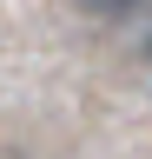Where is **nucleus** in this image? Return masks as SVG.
Here are the masks:
<instances>
[{"label": "nucleus", "mask_w": 152, "mask_h": 159, "mask_svg": "<svg viewBox=\"0 0 152 159\" xmlns=\"http://www.w3.org/2000/svg\"><path fill=\"white\" fill-rule=\"evenodd\" d=\"M86 20H99V27H119V20H145L152 0H73Z\"/></svg>", "instance_id": "1"}, {"label": "nucleus", "mask_w": 152, "mask_h": 159, "mask_svg": "<svg viewBox=\"0 0 152 159\" xmlns=\"http://www.w3.org/2000/svg\"><path fill=\"white\" fill-rule=\"evenodd\" d=\"M139 66L152 73V13H145V27H139Z\"/></svg>", "instance_id": "2"}]
</instances>
